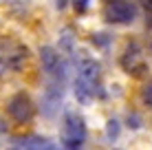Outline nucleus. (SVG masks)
Segmentation results:
<instances>
[{
    "label": "nucleus",
    "instance_id": "nucleus-8",
    "mask_svg": "<svg viewBox=\"0 0 152 150\" xmlns=\"http://www.w3.org/2000/svg\"><path fill=\"white\" fill-rule=\"evenodd\" d=\"M141 100H143L145 106H152V82H148V84L141 89Z\"/></svg>",
    "mask_w": 152,
    "mask_h": 150
},
{
    "label": "nucleus",
    "instance_id": "nucleus-9",
    "mask_svg": "<svg viewBox=\"0 0 152 150\" xmlns=\"http://www.w3.org/2000/svg\"><path fill=\"white\" fill-rule=\"evenodd\" d=\"M73 2H75V9H77V11H84V9H86V4H88V0H73Z\"/></svg>",
    "mask_w": 152,
    "mask_h": 150
},
{
    "label": "nucleus",
    "instance_id": "nucleus-11",
    "mask_svg": "<svg viewBox=\"0 0 152 150\" xmlns=\"http://www.w3.org/2000/svg\"><path fill=\"white\" fill-rule=\"evenodd\" d=\"M57 7H60V9H64V7H66V0H57Z\"/></svg>",
    "mask_w": 152,
    "mask_h": 150
},
{
    "label": "nucleus",
    "instance_id": "nucleus-5",
    "mask_svg": "<svg viewBox=\"0 0 152 150\" xmlns=\"http://www.w3.org/2000/svg\"><path fill=\"white\" fill-rule=\"evenodd\" d=\"M137 15V4L132 0H110L106 7V20L113 24H128Z\"/></svg>",
    "mask_w": 152,
    "mask_h": 150
},
{
    "label": "nucleus",
    "instance_id": "nucleus-1",
    "mask_svg": "<svg viewBox=\"0 0 152 150\" xmlns=\"http://www.w3.org/2000/svg\"><path fill=\"white\" fill-rule=\"evenodd\" d=\"M27 58H29V51L24 44L13 42V40L0 42V75L20 71L27 62Z\"/></svg>",
    "mask_w": 152,
    "mask_h": 150
},
{
    "label": "nucleus",
    "instance_id": "nucleus-6",
    "mask_svg": "<svg viewBox=\"0 0 152 150\" xmlns=\"http://www.w3.org/2000/svg\"><path fill=\"white\" fill-rule=\"evenodd\" d=\"M75 80L95 86L97 80H99V62L88 58V55H82V60L77 62V77Z\"/></svg>",
    "mask_w": 152,
    "mask_h": 150
},
{
    "label": "nucleus",
    "instance_id": "nucleus-7",
    "mask_svg": "<svg viewBox=\"0 0 152 150\" xmlns=\"http://www.w3.org/2000/svg\"><path fill=\"white\" fill-rule=\"evenodd\" d=\"M124 66H126L132 75H139L137 66H141V71H145V64L141 62V51H139L137 44H130V46H128V51H126V55H124Z\"/></svg>",
    "mask_w": 152,
    "mask_h": 150
},
{
    "label": "nucleus",
    "instance_id": "nucleus-3",
    "mask_svg": "<svg viewBox=\"0 0 152 150\" xmlns=\"http://www.w3.org/2000/svg\"><path fill=\"white\" fill-rule=\"evenodd\" d=\"M7 115L15 124H29L35 117V104L27 93H15L7 102Z\"/></svg>",
    "mask_w": 152,
    "mask_h": 150
},
{
    "label": "nucleus",
    "instance_id": "nucleus-10",
    "mask_svg": "<svg viewBox=\"0 0 152 150\" xmlns=\"http://www.w3.org/2000/svg\"><path fill=\"white\" fill-rule=\"evenodd\" d=\"M108 130H110V137H117V124H108Z\"/></svg>",
    "mask_w": 152,
    "mask_h": 150
},
{
    "label": "nucleus",
    "instance_id": "nucleus-12",
    "mask_svg": "<svg viewBox=\"0 0 152 150\" xmlns=\"http://www.w3.org/2000/svg\"><path fill=\"white\" fill-rule=\"evenodd\" d=\"M46 150H60V148H55V146H51V148H46Z\"/></svg>",
    "mask_w": 152,
    "mask_h": 150
},
{
    "label": "nucleus",
    "instance_id": "nucleus-2",
    "mask_svg": "<svg viewBox=\"0 0 152 150\" xmlns=\"http://www.w3.org/2000/svg\"><path fill=\"white\" fill-rule=\"evenodd\" d=\"M86 139V124L80 115L75 113H66L64 124H62V141H64L66 150H75L80 148Z\"/></svg>",
    "mask_w": 152,
    "mask_h": 150
},
{
    "label": "nucleus",
    "instance_id": "nucleus-4",
    "mask_svg": "<svg viewBox=\"0 0 152 150\" xmlns=\"http://www.w3.org/2000/svg\"><path fill=\"white\" fill-rule=\"evenodd\" d=\"M40 60H42V69L49 75V80L55 82V84H62V80H64V62H62L60 53L53 46H42Z\"/></svg>",
    "mask_w": 152,
    "mask_h": 150
}]
</instances>
